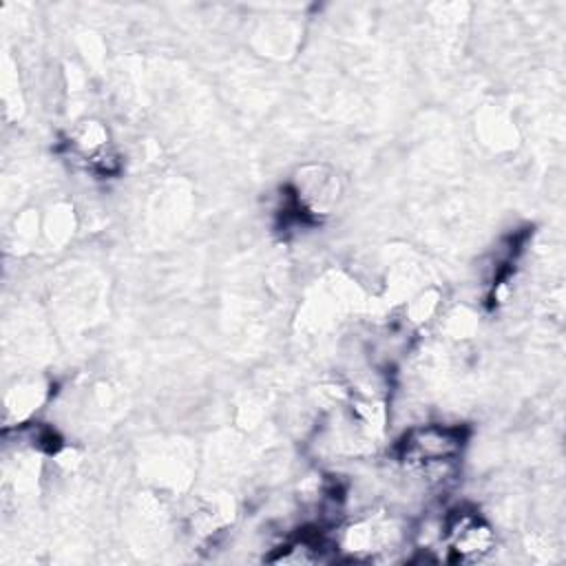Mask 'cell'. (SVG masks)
Listing matches in <instances>:
<instances>
[{"mask_svg":"<svg viewBox=\"0 0 566 566\" xmlns=\"http://www.w3.org/2000/svg\"><path fill=\"white\" fill-rule=\"evenodd\" d=\"M442 542L449 562H475L493 548L495 537L482 515L469 509H455L444 517Z\"/></svg>","mask_w":566,"mask_h":566,"instance_id":"obj_2","label":"cell"},{"mask_svg":"<svg viewBox=\"0 0 566 566\" xmlns=\"http://www.w3.org/2000/svg\"><path fill=\"white\" fill-rule=\"evenodd\" d=\"M469 429L464 424H418L396 442V458L411 471H436L453 464L467 447Z\"/></svg>","mask_w":566,"mask_h":566,"instance_id":"obj_1","label":"cell"}]
</instances>
